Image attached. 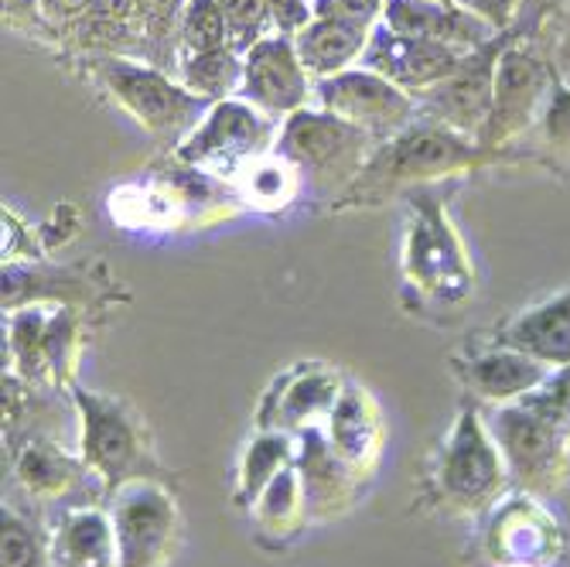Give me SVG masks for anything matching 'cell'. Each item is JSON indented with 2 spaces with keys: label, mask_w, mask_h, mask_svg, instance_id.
<instances>
[{
  "label": "cell",
  "mask_w": 570,
  "mask_h": 567,
  "mask_svg": "<svg viewBox=\"0 0 570 567\" xmlns=\"http://www.w3.org/2000/svg\"><path fill=\"white\" fill-rule=\"evenodd\" d=\"M499 165L509 162L482 150L479 140L428 117H417L373 150L366 168L332 202V209H373V205H383L396 195H410L413 188H431Z\"/></svg>",
  "instance_id": "1"
},
{
  "label": "cell",
  "mask_w": 570,
  "mask_h": 567,
  "mask_svg": "<svg viewBox=\"0 0 570 567\" xmlns=\"http://www.w3.org/2000/svg\"><path fill=\"white\" fill-rule=\"evenodd\" d=\"M406 198V229L400 271L410 291L434 307H461L475 294V267L464 250L438 185L413 188Z\"/></svg>",
  "instance_id": "2"
},
{
  "label": "cell",
  "mask_w": 570,
  "mask_h": 567,
  "mask_svg": "<svg viewBox=\"0 0 570 567\" xmlns=\"http://www.w3.org/2000/svg\"><path fill=\"white\" fill-rule=\"evenodd\" d=\"M79 66H86V76L127 117H134L150 137L165 140L168 147H178L213 107L209 99L188 92L171 72L130 56H79Z\"/></svg>",
  "instance_id": "3"
},
{
  "label": "cell",
  "mask_w": 570,
  "mask_h": 567,
  "mask_svg": "<svg viewBox=\"0 0 570 567\" xmlns=\"http://www.w3.org/2000/svg\"><path fill=\"white\" fill-rule=\"evenodd\" d=\"M69 393L79 418V458L99 486L102 499H110L120 486L147 479L158 469L147 424L127 400L82 390L76 383L69 387Z\"/></svg>",
  "instance_id": "4"
},
{
  "label": "cell",
  "mask_w": 570,
  "mask_h": 567,
  "mask_svg": "<svg viewBox=\"0 0 570 567\" xmlns=\"http://www.w3.org/2000/svg\"><path fill=\"white\" fill-rule=\"evenodd\" d=\"M376 147L380 140L373 134L358 130L318 107H304L281 124L274 150L297 168L304 185L332 195L335 202L358 178V172L366 168Z\"/></svg>",
  "instance_id": "5"
},
{
  "label": "cell",
  "mask_w": 570,
  "mask_h": 567,
  "mask_svg": "<svg viewBox=\"0 0 570 567\" xmlns=\"http://www.w3.org/2000/svg\"><path fill=\"white\" fill-rule=\"evenodd\" d=\"M434 482L441 499L454 512H489L502 496L509 479L505 458L489 431L485 410L475 400H464L458 418L441 444Z\"/></svg>",
  "instance_id": "6"
},
{
  "label": "cell",
  "mask_w": 570,
  "mask_h": 567,
  "mask_svg": "<svg viewBox=\"0 0 570 567\" xmlns=\"http://www.w3.org/2000/svg\"><path fill=\"white\" fill-rule=\"evenodd\" d=\"M277 134L281 120L256 110L243 96H229L213 102L209 114L175 147L171 158L213 178L233 182L239 168L277 147Z\"/></svg>",
  "instance_id": "7"
},
{
  "label": "cell",
  "mask_w": 570,
  "mask_h": 567,
  "mask_svg": "<svg viewBox=\"0 0 570 567\" xmlns=\"http://www.w3.org/2000/svg\"><path fill=\"white\" fill-rule=\"evenodd\" d=\"M485 421L515 489L547 499L567 482L570 438L553 421H547L537 407H530L527 400H512L485 410Z\"/></svg>",
  "instance_id": "8"
},
{
  "label": "cell",
  "mask_w": 570,
  "mask_h": 567,
  "mask_svg": "<svg viewBox=\"0 0 570 567\" xmlns=\"http://www.w3.org/2000/svg\"><path fill=\"white\" fill-rule=\"evenodd\" d=\"M110 520L117 534L120 567H168L181 534V512L175 496L158 476L134 479L110 499Z\"/></svg>",
  "instance_id": "9"
},
{
  "label": "cell",
  "mask_w": 570,
  "mask_h": 567,
  "mask_svg": "<svg viewBox=\"0 0 570 567\" xmlns=\"http://www.w3.org/2000/svg\"><path fill=\"white\" fill-rule=\"evenodd\" d=\"M79 322L69 304H28L8 319V349L11 373L21 377L31 390L72 387Z\"/></svg>",
  "instance_id": "10"
},
{
  "label": "cell",
  "mask_w": 570,
  "mask_h": 567,
  "mask_svg": "<svg viewBox=\"0 0 570 567\" xmlns=\"http://www.w3.org/2000/svg\"><path fill=\"white\" fill-rule=\"evenodd\" d=\"M311 107L335 114L338 120L373 134L380 144L421 117L417 99L362 66L345 69L328 79H318L315 102H311Z\"/></svg>",
  "instance_id": "11"
},
{
  "label": "cell",
  "mask_w": 570,
  "mask_h": 567,
  "mask_svg": "<svg viewBox=\"0 0 570 567\" xmlns=\"http://www.w3.org/2000/svg\"><path fill=\"white\" fill-rule=\"evenodd\" d=\"M509 38H512V28L499 31L485 45L472 48L444 82L421 92L417 96L421 117L479 140V134H482V127H485V120L492 114L495 69H499V56H502V48L509 45Z\"/></svg>",
  "instance_id": "12"
},
{
  "label": "cell",
  "mask_w": 570,
  "mask_h": 567,
  "mask_svg": "<svg viewBox=\"0 0 570 567\" xmlns=\"http://www.w3.org/2000/svg\"><path fill=\"white\" fill-rule=\"evenodd\" d=\"M239 96L281 124L315 102V79L304 69L294 38L267 35L246 51Z\"/></svg>",
  "instance_id": "13"
},
{
  "label": "cell",
  "mask_w": 570,
  "mask_h": 567,
  "mask_svg": "<svg viewBox=\"0 0 570 567\" xmlns=\"http://www.w3.org/2000/svg\"><path fill=\"white\" fill-rule=\"evenodd\" d=\"M489 524V554L495 564H533L553 567L567 544L553 512L543 506L540 496L515 492L502 496L492 509Z\"/></svg>",
  "instance_id": "14"
},
{
  "label": "cell",
  "mask_w": 570,
  "mask_h": 567,
  "mask_svg": "<svg viewBox=\"0 0 570 567\" xmlns=\"http://www.w3.org/2000/svg\"><path fill=\"white\" fill-rule=\"evenodd\" d=\"M464 56H469V51H458V48L424 41V38H406V35L390 31L383 21H376L373 38L366 51H362L358 66L390 79L393 86H400L403 92L417 99L421 92L444 82L461 66Z\"/></svg>",
  "instance_id": "15"
},
{
  "label": "cell",
  "mask_w": 570,
  "mask_h": 567,
  "mask_svg": "<svg viewBox=\"0 0 570 567\" xmlns=\"http://www.w3.org/2000/svg\"><path fill=\"white\" fill-rule=\"evenodd\" d=\"M345 380L322 366H297L291 373H284L274 390L264 397L261 403V428L264 431H304V428H322L332 414V407L342 393Z\"/></svg>",
  "instance_id": "16"
},
{
  "label": "cell",
  "mask_w": 570,
  "mask_h": 567,
  "mask_svg": "<svg viewBox=\"0 0 570 567\" xmlns=\"http://www.w3.org/2000/svg\"><path fill=\"white\" fill-rule=\"evenodd\" d=\"M454 373L461 387L469 390V400L502 407L512 400H523L527 393L543 387V380L550 377V366L537 363L533 355L520 349L492 342L489 349H475L464 359H458Z\"/></svg>",
  "instance_id": "17"
},
{
  "label": "cell",
  "mask_w": 570,
  "mask_h": 567,
  "mask_svg": "<svg viewBox=\"0 0 570 567\" xmlns=\"http://www.w3.org/2000/svg\"><path fill=\"white\" fill-rule=\"evenodd\" d=\"M48 547L56 567H120L110 509L99 502L59 506L48 530Z\"/></svg>",
  "instance_id": "18"
},
{
  "label": "cell",
  "mask_w": 570,
  "mask_h": 567,
  "mask_svg": "<svg viewBox=\"0 0 570 567\" xmlns=\"http://www.w3.org/2000/svg\"><path fill=\"white\" fill-rule=\"evenodd\" d=\"M380 18H362V14H315L294 35L297 56L311 79H328L345 69H355L362 51H366L373 28Z\"/></svg>",
  "instance_id": "19"
},
{
  "label": "cell",
  "mask_w": 570,
  "mask_h": 567,
  "mask_svg": "<svg viewBox=\"0 0 570 567\" xmlns=\"http://www.w3.org/2000/svg\"><path fill=\"white\" fill-rule=\"evenodd\" d=\"M495 342L533 355L550 370L570 366V287L505 319L495 329Z\"/></svg>",
  "instance_id": "20"
},
{
  "label": "cell",
  "mask_w": 570,
  "mask_h": 567,
  "mask_svg": "<svg viewBox=\"0 0 570 567\" xmlns=\"http://www.w3.org/2000/svg\"><path fill=\"white\" fill-rule=\"evenodd\" d=\"M380 21L396 35L438 41L458 51H472L499 35L479 18L464 14L451 4H438V0H383Z\"/></svg>",
  "instance_id": "21"
},
{
  "label": "cell",
  "mask_w": 570,
  "mask_h": 567,
  "mask_svg": "<svg viewBox=\"0 0 570 567\" xmlns=\"http://www.w3.org/2000/svg\"><path fill=\"white\" fill-rule=\"evenodd\" d=\"M325 438L332 451L355 476L370 472L376 466L380 448H383V421H380V407L366 387L345 380L332 414L325 421Z\"/></svg>",
  "instance_id": "22"
},
{
  "label": "cell",
  "mask_w": 570,
  "mask_h": 567,
  "mask_svg": "<svg viewBox=\"0 0 570 567\" xmlns=\"http://www.w3.org/2000/svg\"><path fill=\"white\" fill-rule=\"evenodd\" d=\"M297 438V458L294 466L304 482V499H307V517H332L342 506H348L352 489H355V472L332 451L322 428H304L294 434Z\"/></svg>",
  "instance_id": "23"
},
{
  "label": "cell",
  "mask_w": 570,
  "mask_h": 567,
  "mask_svg": "<svg viewBox=\"0 0 570 567\" xmlns=\"http://www.w3.org/2000/svg\"><path fill=\"white\" fill-rule=\"evenodd\" d=\"M89 469L82 466L79 454L62 451L51 438H28L18 448L14 458V482L38 502H51V506H69L76 502V489L82 482H89Z\"/></svg>",
  "instance_id": "24"
},
{
  "label": "cell",
  "mask_w": 570,
  "mask_h": 567,
  "mask_svg": "<svg viewBox=\"0 0 570 567\" xmlns=\"http://www.w3.org/2000/svg\"><path fill=\"white\" fill-rule=\"evenodd\" d=\"M512 165H537L550 175L570 178V79L560 76L543 102L533 130L515 144Z\"/></svg>",
  "instance_id": "25"
},
{
  "label": "cell",
  "mask_w": 570,
  "mask_h": 567,
  "mask_svg": "<svg viewBox=\"0 0 570 567\" xmlns=\"http://www.w3.org/2000/svg\"><path fill=\"white\" fill-rule=\"evenodd\" d=\"M249 517L256 527V537L267 540L274 537V547H284L291 537L301 534L307 517V499H304V482L297 466H287L261 496L249 506Z\"/></svg>",
  "instance_id": "26"
},
{
  "label": "cell",
  "mask_w": 570,
  "mask_h": 567,
  "mask_svg": "<svg viewBox=\"0 0 570 567\" xmlns=\"http://www.w3.org/2000/svg\"><path fill=\"white\" fill-rule=\"evenodd\" d=\"M229 185H233L236 198L253 205L256 213H284L297 202L304 178L297 175V168L287 158L271 150L264 158H256L246 168H239Z\"/></svg>",
  "instance_id": "27"
},
{
  "label": "cell",
  "mask_w": 570,
  "mask_h": 567,
  "mask_svg": "<svg viewBox=\"0 0 570 567\" xmlns=\"http://www.w3.org/2000/svg\"><path fill=\"white\" fill-rule=\"evenodd\" d=\"M297 458V438L291 431H256L253 441L239 454V472H236V489L233 499L236 506L249 509L287 466Z\"/></svg>",
  "instance_id": "28"
},
{
  "label": "cell",
  "mask_w": 570,
  "mask_h": 567,
  "mask_svg": "<svg viewBox=\"0 0 570 567\" xmlns=\"http://www.w3.org/2000/svg\"><path fill=\"white\" fill-rule=\"evenodd\" d=\"M185 11H188V0H137L134 28H137V45H140V62L175 76Z\"/></svg>",
  "instance_id": "29"
},
{
  "label": "cell",
  "mask_w": 570,
  "mask_h": 567,
  "mask_svg": "<svg viewBox=\"0 0 570 567\" xmlns=\"http://www.w3.org/2000/svg\"><path fill=\"white\" fill-rule=\"evenodd\" d=\"M175 79L188 92L209 99V102L239 96V86H243V56H239L233 45L216 48V51H202V56H188V59L178 62Z\"/></svg>",
  "instance_id": "30"
},
{
  "label": "cell",
  "mask_w": 570,
  "mask_h": 567,
  "mask_svg": "<svg viewBox=\"0 0 570 567\" xmlns=\"http://www.w3.org/2000/svg\"><path fill=\"white\" fill-rule=\"evenodd\" d=\"M0 527H4V534H0V567H56L48 534H38V527H31V520L8 502L0 509Z\"/></svg>",
  "instance_id": "31"
},
{
  "label": "cell",
  "mask_w": 570,
  "mask_h": 567,
  "mask_svg": "<svg viewBox=\"0 0 570 567\" xmlns=\"http://www.w3.org/2000/svg\"><path fill=\"white\" fill-rule=\"evenodd\" d=\"M226 45H229V31H226L219 0H188V11L181 21V41H178V62L188 56H202V51L226 48Z\"/></svg>",
  "instance_id": "32"
},
{
  "label": "cell",
  "mask_w": 570,
  "mask_h": 567,
  "mask_svg": "<svg viewBox=\"0 0 570 567\" xmlns=\"http://www.w3.org/2000/svg\"><path fill=\"white\" fill-rule=\"evenodd\" d=\"M219 8H223V18H226L229 45L239 51V56H246L256 41H264L267 35H274L267 0H219Z\"/></svg>",
  "instance_id": "33"
},
{
  "label": "cell",
  "mask_w": 570,
  "mask_h": 567,
  "mask_svg": "<svg viewBox=\"0 0 570 567\" xmlns=\"http://www.w3.org/2000/svg\"><path fill=\"white\" fill-rule=\"evenodd\" d=\"M530 407H537L547 421H553L567 438H570V366L550 370L543 387L523 397Z\"/></svg>",
  "instance_id": "34"
},
{
  "label": "cell",
  "mask_w": 570,
  "mask_h": 567,
  "mask_svg": "<svg viewBox=\"0 0 570 567\" xmlns=\"http://www.w3.org/2000/svg\"><path fill=\"white\" fill-rule=\"evenodd\" d=\"M0 11H4V31L41 38V41H59L56 28L45 18L41 0H0Z\"/></svg>",
  "instance_id": "35"
},
{
  "label": "cell",
  "mask_w": 570,
  "mask_h": 567,
  "mask_svg": "<svg viewBox=\"0 0 570 567\" xmlns=\"http://www.w3.org/2000/svg\"><path fill=\"white\" fill-rule=\"evenodd\" d=\"M454 8L479 18L492 31H509V28H515V21H520L527 0H454Z\"/></svg>",
  "instance_id": "36"
},
{
  "label": "cell",
  "mask_w": 570,
  "mask_h": 567,
  "mask_svg": "<svg viewBox=\"0 0 570 567\" xmlns=\"http://www.w3.org/2000/svg\"><path fill=\"white\" fill-rule=\"evenodd\" d=\"M41 8H45V18L51 21V28H56L59 41H62V35L89 14L92 0H41Z\"/></svg>",
  "instance_id": "37"
},
{
  "label": "cell",
  "mask_w": 570,
  "mask_h": 567,
  "mask_svg": "<svg viewBox=\"0 0 570 567\" xmlns=\"http://www.w3.org/2000/svg\"><path fill=\"white\" fill-rule=\"evenodd\" d=\"M550 41H553V59H557L560 72L567 76L570 72V0H560L557 18H553V31H550Z\"/></svg>",
  "instance_id": "38"
},
{
  "label": "cell",
  "mask_w": 570,
  "mask_h": 567,
  "mask_svg": "<svg viewBox=\"0 0 570 567\" xmlns=\"http://www.w3.org/2000/svg\"><path fill=\"white\" fill-rule=\"evenodd\" d=\"M358 4H366V8H370V11H376V14L383 11V0H358Z\"/></svg>",
  "instance_id": "39"
},
{
  "label": "cell",
  "mask_w": 570,
  "mask_h": 567,
  "mask_svg": "<svg viewBox=\"0 0 570 567\" xmlns=\"http://www.w3.org/2000/svg\"><path fill=\"white\" fill-rule=\"evenodd\" d=\"M553 567H570V547H567V550H563V557H560V560H557V564H553Z\"/></svg>",
  "instance_id": "40"
},
{
  "label": "cell",
  "mask_w": 570,
  "mask_h": 567,
  "mask_svg": "<svg viewBox=\"0 0 570 567\" xmlns=\"http://www.w3.org/2000/svg\"><path fill=\"white\" fill-rule=\"evenodd\" d=\"M499 567H533V564H499Z\"/></svg>",
  "instance_id": "41"
},
{
  "label": "cell",
  "mask_w": 570,
  "mask_h": 567,
  "mask_svg": "<svg viewBox=\"0 0 570 567\" xmlns=\"http://www.w3.org/2000/svg\"><path fill=\"white\" fill-rule=\"evenodd\" d=\"M438 4H451L454 8V0H438Z\"/></svg>",
  "instance_id": "42"
},
{
  "label": "cell",
  "mask_w": 570,
  "mask_h": 567,
  "mask_svg": "<svg viewBox=\"0 0 570 567\" xmlns=\"http://www.w3.org/2000/svg\"><path fill=\"white\" fill-rule=\"evenodd\" d=\"M567 479H570V454H567Z\"/></svg>",
  "instance_id": "43"
}]
</instances>
